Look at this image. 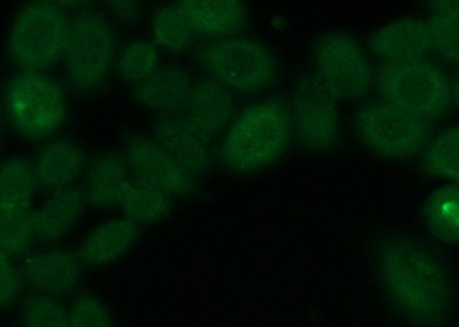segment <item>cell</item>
<instances>
[{"mask_svg":"<svg viewBox=\"0 0 459 327\" xmlns=\"http://www.w3.org/2000/svg\"><path fill=\"white\" fill-rule=\"evenodd\" d=\"M139 238L137 224L129 219H112L94 228L82 243L79 257L90 267H101L120 260Z\"/></svg>","mask_w":459,"mask_h":327,"instance_id":"16","label":"cell"},{"mask_svg":"<svg viewBox=\"0 0 459 327\" xmlns=\"http://www.w3.org/2000/svg\"><path fill=\"white\" fill-rule=\"evenodd\" d=\"M155 142L172 160L194 177L207 175L212 169V147L209 137L187 117L169 116L154 128Z\"/></svg>","mask_w":459,"mask_h":327,"instance_id":"12","label":"cell"},{"mask_svg":"<svg viewBox=\"0 0 459 327\" xmlns=\"http://www.w3.org/2000/svg\"><path fill=\"white\" fill-rule=\"evenodd\" d=\"M23 327H71V316L47 296L29 297L22 308Z\"/></svg>","mask_w":459,"mask_h":327,"instance_id":"30","label":"cell"},{"mask_svg":"<svg viewBox=\"0 0 459 327\" xmlns=\"http://www.w3.org/2000/svg\"><path fill=\"white\" fill-rule=\"evenodd\" d=\"M79 261L68 253L45 252L30 257L23 265L24 280L53 296H67L79 285Z\"/></svg>","mask_w":459,"mask_h":327,"instance_id":"17","label":"cell"},{"mask_svg":"<svg viewBox=\"0 0 459 327\" xmlns=\"http://www.w3.org/2000/svg\"><path fill=\"white\" fill-rule=\"evenodd\" d=\"M109 5L115 13L126 19L134 18L139 11L138 4L134 2H112Z\"/></svg>","mask_w":459,"mask_h":327,"instance_id":"33","label":"cell"},{"mask_svg":"<svg viewBox=\"0 0 459 327\" xmlns=\"http://www.w3.org/2000/svg\"><path fill=\"white\" fill-rule=\"evenodd\" d=\"M379 89L387 104L429 122L444 116L453 99L448 76L428 59L384 64Z\"/></svg>","mask_w":459,"mask_h":327,"instance_id":"3","label":"cell"},{"mask_svg":"<svg viewBox=\"0 0 459 327\" xmlns=\"http://www.w3.org/2000/svg\"><path fill=\"white\" fill-rule=\"evenodd\" d=\"M195 37L231 39L247 23V10L237 0H183L178 3Z\"/></svg>","mask_w":459,"mask_h":327,"instance_id":"14","label":"cell"},{"mask_svg":"<svg viewBox=\"0 0 459 327\" xmlns=\"http://www.w3.org/2000/svg\"><path fill=\"white\" fill-rule=\"evenodd\" d=\"M426 230L442 244L459 245V185L438 187L426 199L421 210Z\"/></svg>","mask_w":459,"mask_h":327,"instance_id":"21","label":"cell"},{"mask_svg":"<svg viewBox=\"0 0 459 327\" xmlns=\"http://www.w3.org/2000/svg\"><path fill=\"white\" fill-rule=\"evenodd\" d=\"M452 90L453 99L455 101V104H456L459 112V76L457 77L456 81H455Z\"/></svg>","mask_w":459,"mask_h":327,"instance_id":"34","label":"cell"},{"mask_svg":"<svg viewBox=\"0 0 459 327\" xmlns=\"http://www.w3.org/2000/svg\"><path fill=\"white\" fill-rule=\"evenodd\" d=\"M198 58L214 81L239 92L264 89L277 73L276 59L268 48L239 37L204 45L199 48Z\"/></svg>","mask_w":459,"mask_h":327,"instance_id":"6","label":"cell"},{"mask_svg":"<svg viewBox=\"0 0 459 327\" xmlns=\"http://www.w3.org/2000/svg\"><path fill=\"white\" fill-rule=\"evenodd\" d=\"M159 67L157 48L150 43L136 42L128 45L118 59V72L129 83L141 84L153 75Z\"/></svg>","mask_w":459,"mask_h":327,"instance_id":"28","label":"cell"},{"mask_svg":"<svg viewBox=\"0 0 459 327\" xmlns=\"http://www.w3.org/2000/svg\"><path fill=\"white\" fill-rule=\"evenodd\" d=\"M83 166V152L75 142H51L37 157L34 168L37 185L44 190H65L79 177Z\"/></svg>","mask_w":459,"mask_h":327,"instance_id":"19","label":"cell"},{"mask_svg":"<svg viewBox=\"0 0 459 327\" xmlns=\"http://www.w3.org/2000/svg\"><path fill=\"white\" fill-rule=\"evenodd\" d=\"M372 267L381 291L396 314L416 327L440 325L453 308L452 283L436 253L403 233L380 237Z\"/></svg>","mask_w":459,"mask_h":327,"instance_id":"1","label":"cell"},{"mask_svg":"<svg viewBox=\"0 0 459 327\" xmlns=\"http://www.w3.org/2000/svg\"><path fill=\"white\" fill-rule=\"evenodd\" d=\"M5 104L14 128L37 141L56 133L67 116L63 89L51 77L37 72L26 71L12 79Z\"/></svg>","mask_w":459,"mask_h":327,"instance_id":"5","label":"cell"},{"mask_svg":"<svg viewBox=\"0 0 459 327\" xmlns=\"http://www.w3.org/2000/svg\"><path fill=\"white\" fill-rule=\"evenodd\" d=\"M195 85L186 71L178 67L159 69L134 89V98L143 108L175 113L184 106Z\"/></svg>","mask_w":459,"mask_h":327,"instance_id":"18","label":"cell"},{"mask_svg":"<svg viewBox=\"0 0 459 327\" xmlns=\"http://www.w3.org/2000/svg\"><path fill=\"white\" fill-rule=\"evenodd\" d=\"M126 219L134 224H151L168 218L171 211L169 195L146 184L129 181L120 204Z\"/></svg>","mask_w":459,"mask_h":327,"instance_id":"24","label":"cell"},{"mask_svg":"<svg viewBox=\"0 0 459 327\" xmlns=\"http://www.w3.org/2000/svg\"><path fill=\"white\" fill-rule=\"evenodd\" d=\"M130 181L125 162L117 155H102L94 160L88 174V199L98 210L118 207Z\"/></svg>","mask_w":459,"mask_h":327,"instance_id":"22","label":"cell"},{"mask_svg":"<svg viewBox=\"0 0 459 327\" xmlns=\"http://www.w3.org/2000/svg\"><path fill=\"white\" fill-rule=\"evenodd\" d=\"M421 162L429 174L459 185V126L446 129L429 141Z\"/></svg>","mask_w":459,"mask_h":327,"instance_id":"26","label":"cell"},{"mask_svg":"<svg viewBox=\"0 0 459 327\" xmlns=\"http://www.w3.org/2000/svg\"><path fill=\"white\" fill-rule=\"evenodd\" d=\"M35 235L34 211H27L0 216L2 254L12 256L26 251Z\"/></svg>","mask_w":459,"mask_h":327,"instance_id":"29","label":"cell"},{"mask_svg":"<svg viewBox=\"0 0 459 327\" xmlns=\"http://www.w3.org/2000/svg\"><path fill=\"white\" fill-rule=\"evenodd\" d=\"M37 185L34 169L22 159H8L0 171V216L30 211Z\"/></svg>","mask_w":459,"mask_h":327,"instance_id":"23","label":"cell"},{"mask_svg":"<svg viewBox=\"0 0 459 327\" xmlns=\"http://www.w3.org/2000/svg\"><path fill=\"white\" fill-rule=\"evenodd\" d=\"M186 16L178 6H169L160 11L153 23L154 42L172 52L186 50L195 39Z\"/></svg>","mask_w":459,"mask_h":327,"instance_id":"27","label":"cell"},{"mask_svg":"<svg viewBox=\"0 0 459 327\" xmlns=\"http://www.w3.org/2000/svg\"><path fill=\"white\" fill-rule=\"evenodd\" d=\"M428 23L434 50L442 58L459 64V0L432 3Z\"/></svg>","mask_w":459,"mask_h":327,"instance_id":"25","label":"cell"},{"mask_svg":"<svg viewBox=\"0 0 459 327\" xmlns=\"http://www.w3.org/2000/svg\"><path fill=\"white\" fill-rule=\"evenodd\" d=\"M314 79L335 99L355 100L367 96L376 73L366 51L347 32H325L311 47Z\"/></svg>","mask_w":459,"mask_h":327,"instance_id":"4","label":"cell"},{"mask_svg":"<svg viewBox=\"0 0 459 327\" xmlns=\"http://www.w3.org/2000/svg\"><path fill=\"white\" fill-rule=\"evenodd\" d=\"M22 277L12 264L10 256L2 254V273H0V304L4 309L11 306L20 297Z\"/></svg>","mask_w":459,"mask_h":327,"instance_id":"32","label":"cell"},{"mask_svg":"<svg viewBox=\"0 0 459 327\" xmlns=\"http://www.w3.org/2000/svg\"><path fill=\"white\" fill-rule=\"evenodd\" d=\"M114 56V39L108 24L85 12L69 23L63 55L69 81L83 95L100 92L108 79Z\"/></svg>","mask_w":459,"mask_h":327,"instance_id":"8","label":"cell"},{"mask_svg":"<svg viewBox=\"0 0 459 327\" xmlns=\"http://www.w3.org/2000/svg\"><path fill=\"white\" fill-rule=\"evenodd\" d=\"M68 27L56 4H28L12 23L8 39L12 58L29 72L50 67L63 58Z\"/></svg>","mask_w":459,"mask_h":327,"instance_id":"7","label":"cell"},{"mask_svg":"<svg viewBox=\"0 0 459 327\" xmlns=\"http://www.w3.org/2000/svg\"><path fill=\"white\" fill-rule=\"evenodd\" d=\"M126 160L136 181L169 196L186 195L195 190L194 176L150 139L131 138L126 144Z\"/></svg>","mask_w":459,"mask_h":327,"instance_id":"11","label":"cell"},{"mask_svg":"<svg viewBox=\"0 0 459 327\" xmlns=\"http://www.w3.org/2000/svg\"><path fill=\"white\" fill-rule=\"evenodd\" d=\"M294 128L299 142L314 152L338 145L340 124L335 98L315 79L299 82L293 97Z\"/></svg>","mask_w":459,"mask_h":327,"instance_id":"10","label":"cell"},{"mask_svg":"<svg viewBox=\"0 0 459 327\" xmlns=\"http://www.w3.org/2000/svg\"><path fill=\"white\" fill-rule=\"evenodd\" d=\"M71 327H114L113 317L108 306L98 298L85 296L74 304Z\"/></svg>","mask_w":459,"mask_h":327,"instance_id":"31","label":"cell"},{"mask_svg":"<svg viewBox=\"0 0 459 327\" xmlns=\"http://www.w3.org/2000/svg\"><path fill=\"white\" fill-rule=\"evenodd\" d=\"M235 108V99L229 89L216 81H203L195 85L188 98L187 118L212 137L227 128Z\"/></svg>","mask_w":459,"mask_h":327,"instance_id":"15","label":"cell"},{"mask_svg":"<svg viewBox=\"0 0 459 327\" xmlns=\"http://www.w3.org/2000/svg\"><path fill=\"white\" fill-rule=\"evenodd\" d=\"M84 202V194L79 189L56 192L39 211H34L37 238L47 241L63 238L80 219Z\"/></svg>","mask_w":459,"mask_h":327,"instance_id":"20","label":"cell"},{"mask_svg":"<svg viewBox=\"0 0 459 327\" xmlns=\"http://www.w3.org/2000/svg\"><path fill=\"white\" fill-rule=\"evenodd\" d=\"M355 129L368 151L400 160L425 150L432 134L429 121L387 102L368 105L359 110Z\"/></svg>","mask_w":459,"mask_h":327,"instance_id":"9","label":"cell"},{"mask_svg":"<svg viewBox=\"0 0 459 327\" xmlns=\"http://www.w3.org/2000/svg\"><path fill=\"white\" fill-rule=\"evenodd\" d=\"M368 47L385 64L426 59L436 51L428 22L413 18L378 28L368 39Z\"/></svg>","mask_w":459,"mask_h":327,"instance_id":"13","label":"cell"},{"mask_svg":"<svg viewBox=\"0 0 459 327\" xmlns=\"http://www.w3.org/2000/svg\"><path fill=\"white\" fill-rule=\"evenodd\" d=\"M290 137L292 124L280 102H256L230 125L221 144V160L236 173H256L280 160Z\"/></svg>","mask_w":459,"mask_h":327,"instance_id":"2","label":"cell"}]
</instances>
